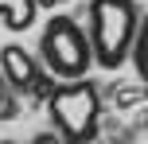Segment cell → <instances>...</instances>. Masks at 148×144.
Masks as SVG:
<instances>
[{
  "label": "cell",
  "mask_w": 148,
  "mask_h": 144,
  "mask_svg": "<svg viewBox=\"0 0 148 144\" xmlns=\"http://www.w3.org/2000/svg\"><path fill=\"white\" fill-rule=\"evenodd\" d=\"M47 117L62 144H90L101 129V90L90 78L55 82L47 93Z\"/></svg>",
  "instance_id": "7a4b0ae2"
},
{
  "label": "cell",
  "mask_w": 148,
  "mask_h": 144,
  "mask_svg": "<svg viewBox=\"0 0 148 144\" xmlns=\"http://www.w3.org/2000/svg\"><path fill=\"white\" fill-rule=\"evenodd\" d=\"M31 144H62V136L55 129H47V132H35V136H31Z\"/></svg>",
  "instance_id": "ba28073f"
},
{
  "label": "cell",
  "mask_w": 148,
  "mask_h": 144,
  "mask_svg": "<svg viewBox=\"0 0 148 144\" xmlns=\"http://www.w3.org/2000/svg\"><path fill=\"white\" fill-rule=\"evenodd\" d=\"M133 66H136V78H140V86L148 90V12L140 16V31H136V43H133Z\"/></svg>",
  "instance_id": "8992f818"
},
{
  "label": "cell",
  "mask_w": 148,
  "mask_h": 144,
  "mask_svg": "<svg viewBox=\"0 0 148 144\" xmlns=\"http://www.w3.org/2000/svg\"><path fill=\"white\" fill-rule=\"evenodd\" d=\"M12 117H20V93L12 90V82L0 70V121H12Z\"/></svg>",
  "instance_id": "52a82bcc"
},
{
  "label": "cell",
  "mask_w": 148,
  "mask_h": 144,
  "mask_svg": "<svg viewBox=\"0 0 148 144\" xmlns=\"http://www.w3.org/2000/svg\"><path fill=\"white\" fill-rule=\"evenodd\" d=\"M35 4H39V8H62L66 0H35Z\"/></svg>",
  "instance_id": "9c48e42d"
},
{
  "label": "cell",
  "mask_w": 148,
  "mask_h": 144,
  "mask_svg": "<svg viewBox=\"0 0 148 144\" xmlns=\"http://www.w3.org/2000/svg\"><path fill=\"white\" fill-rule=\"evenodd\" d=\"M140 8L136 0H90L86 4V35L94 47V66L117 70L129 62L140 31Z\"/></svg>",
  "instance_id": "6da1fadb"
},
{
  "label": "cell",
  "mask_w": 148,
  "mask_h": 144,
  "mask_svg": "<svg viewBox=\"0 0 148 144\" xmlns=\"http://www.w3.org/2000/svg\"><path fill=\"white\" fill-rule=\"evenodd\" d=\"M0 70H4V78L12 82V90L20 93V98L47 101V93L55 90V78L47 74V66L20 43H4L0 47Z\"/></svg>",
  "instance_id": "277c9868"
},
{
  "label": "cell",
  "mask_w": 148,
  "mask_h": 144,
  "mask_svg": "<svg viewBox=\"0 0 148 144\" xmlns=\"http://www.w3.org/2000/svg\"><path fill=\"white\" fill-rule=\"evenodd\" d=\"M39 16V4L35 0H0V23L8 31H27Z\"/></svg>",
  "instance_id": "5b68a950"
},
{
  "label": "cell",
  "mask_w": 148,
  "mask_h": 144,
  "mask_svg": "<svg viewBox=\"0 0 148 144\" xmlns=\"http://www.w3.org/2000/svg\"><path fill=\"white\" fill-rule=\"evenodd\" d=\"M39 62L47 66V74L59 78V82H70V78H86L90 66H94V47H90V35L74 16L55 12L51 20L39 31Z\"/></svg>",
  "instance_id": "3957f363"
},
{
  "label": "cell",
  "mask_w": 148,
  "mask_h": 144,
  "mask_svg": "<svg viewBox=\"0 0 148 144\" xmlns=\"http://www.w3.org/2000/svg\"><path fill=\"white\" fill-rule=\"evenodd\" d=\"M0 144H20V140H0Z\"/></svg>",
  "instance_id": "30bf717a"
}]
</instances>
